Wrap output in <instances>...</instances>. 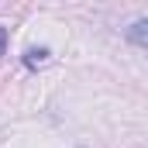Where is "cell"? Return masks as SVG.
Segmentation results:
<instances>
[{
	"label": "cell",
	"instance_id": "1",
	"mask_svg": "<svg viewBox=\"0 0 148 148\" xmlns=\"http://www.w3.org/2000/svg\"><path fill=\"white\" fill-rule=\"evenodd\" d=\"M127 41H131V45H138V48H148V17L134 21V24L127 28Z\"/></svg>",
	"mask_w": 148,
	"mask_h": 148
},
{
	"label": "cell",
	"instance_id": "3",
	"mask_svg": "<svg viewBox=\"0 0 148 148\" xmlns=\"http://www.w3.org/2000/svg\"><path fill=\"white\" fill-rule=\"evenodd\" d=\"M7 52V28H0V55Z\"/></svg>",
	"mask_w": 148,
	"mask_h": 148
},
{
	"label": "cell",
	"instance_id": "2",
	"mask_svg": "<svg viewBox=\"0 0 148 148\" xmlns=\"http://www.w3.org/2000/svg\"><path fill=\"white\" fill-rule=\"evenodd\" d=\"M45 59H48V48H28V52H24V66H31V69L41 66Z\"/></svg>",
	"mask_w": 148,
	"mask_h": 148
}]
</instances>
